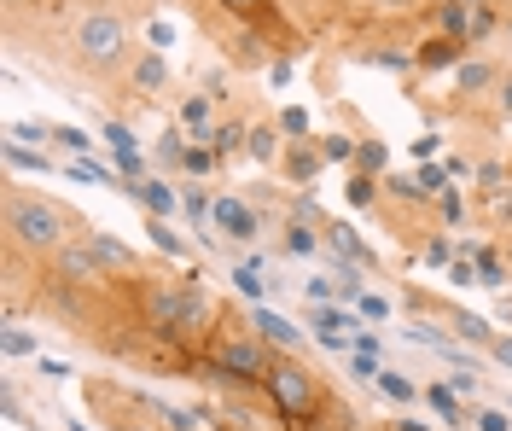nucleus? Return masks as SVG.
Instances as JSON below:
<instances>
[{
  "mask_svg": "<svg viewBox=\"0 0 512 431\" xmlns=\"http://www.w3.org/2000/svg\"><path fill=\"white\" fill-rule=\"evenodd\" d=\"M320 152H326V164H355V140L350 134H320Z\"/></svg>",
  "mask_w": 512,
  "mask_h": 431,
  "instance_id": "31",
  "label": "nucleus"
},
{
  "mask_svg": "<svg viewBox=\"0 0 512 431\" xmlns=\"http://www.w3.org/2000/svg\"><path fill=\"white\" fill-rule=\"evenodd\" d=\"M507 268H512V233H507Z\"/></svg>",
  "mask_w": 512,
  "mask_h": 431,
  "instance_id": "46",
  "label": "nucleus"
},
{
  "mask_svg": "<svg viewBox=\"0 0 512 431\" xmlns=\"http://www.w3.org/2000/svg\"><path fill=\"white\" fill-rule=\"evenodd\" d=\"M274 123H280V129L291 134V140H309V111H297V105H291V111H280Z\"/></svg>",
  "mask_w": 512,
  "mask_h": 431,
  "instance_id": "37",
  "label": "nucleus"
},
{
  "mask_svg": "<svg viewBox=\"0 0 512 431\" xmlns=\"http://www.w3.org/2000/svg\"><path fill=\"white\" fill-rule=\"evenodd\" d=\"M274 362V344L251 327V309L222 303V321L210 332V379H222L227 391H262Z\"/></svg>",
  "mask_w": 512,
  "mask_h": 431,
  "instance_id": "4",
  "label": "nucleus"
},
{
  "mask_svg": "<svg viewBox=\"0 0 512 431\" xmlns=\"http://www.w3.org/2000/svg\"><path fill=\"white\" fill-rule=\"evenodd\" d=\"M53 146H59V152H70V158H88V152H94L88 129H76V123H53Z\"/></svg>",
  "mask_w": 512,
  "mask_h": 431,
  "instance_id": "24",
  "label": "nucleus"
},
{
  "mask_svg": "<svg viewBox=\"0 0 512 431\" xmlns=\"http://www.w3.org/2000/svg\"><path fill=\"white\" fill-rule=\"evenodd\" d=\"M443 321H448V332H454L460 344H472V350H489V344H495V327H489L483 315H472V309H454V303H443Z\"/></svg>",
  "mask_w": 512,
  "mask_h": 431,
  "instance_id": "15",
  "label": "nucleus"
},
{
  "mask_svg": "<svg viewBox=\"0 0 512 431\" xmlns=\"http://www.w3.org/2000/svg\"><path fill=\"white\" fill-rule=\"evenodd\" d=\"M483 356H489L495 367H507V373H512V338H507V332H495V344H489Z\"/></svg>",
  "mask_w": 512,
  "mask_h": 431,
  "instance_id": "39",
  "label": "nucleus"
},
{
  "mask_svg": "<svg viewBox=\"0 0 512 431\" xmlns=\"http://www.w3.org/2000/svg\"><path fill=\"white\" fill-rule=\"evenodd\" d=\"M134 53H140L134 47V30H128V18L117 6H88L70 24V35H64V59H70L76 76H88V82H117V76H128Z\"/></svg>",
  "mask_w": 512,
  "mask_h": 431,
  "instance_id": "3",
  "label": "nucleus"
},
{
  "mask_svg": "<svg viewBox=\"0 0 512 431\" xmlns=\"http://www.w3.org/2000/svg\"><path fill=\"white\" fill-rule=\"evenodd\" d=\"M472 426H478V431H512V420H507V408H478V414H472Z\"/></svg>",
  "mask_w": 512,
  "mask_h": 431,
  "instance_id": "38",
  "label": "nucleus"
},
{
  "mask_svg": "<svg viewBox=\"0 0 512 431\" xmlns=\"http://www.w3.org/2000/svg\"><path fill=\"white\" fill-rule=\"evenodd\" d=\"M489 111H495L501 123H512V65L501 70V82H495V94H489Z\"/></svg>",
  "mask_w": 512,
  "mask_h": 431,
  "instance_id": "32",
  "label": "nucleus"
},
{
  "mask_svg": "<svg viewBox=\"0 0 512 431\" xmlns=\"http://www.w3.org/2000/svg\"><path fill=\"white\" fill-rule=\"evenodd\" d=\"M262 397L274 402V414H280L291 431H309L320 414H332V391H326V379H320L297 350H274L268 379H262Z\"/></svg>",
  "mask_w": 512,
  "mask_h": 431,
  "instance_id": "5",
  "label": "nucleus"
},
{
  "mask_svg": "<svg viewBox=\"0 0 512 431\" xmlns=\"http://www.w3.org/2000/svg\"><path fill=\"white\" fill-rule=\"evenodd\" d=\"M466 53H478V47H466V41H454V35H431L425 47H414V70H454Z\"/></svg>",
  "mask_w": 512,
  "mask_h": 431,
  "instance_id": "14",
  "label": "nucleus"
},
{
  "mask_svg": "<svg viewBox=\"0 0 512 431\" xmlns=\"http://www.w3.org/2000/svg\"><path fill=\"white\" fill-rule=\"evenodd\" d=\"M268 82H274V88H286V82H291V53H280V59L268 65Z\"/></svg>",
  "mask_w": 512,
  "mask_h": 431,
  "instance_id": "41",
  "label": "nucleus"
},
{
  "mask_svg": "<svg viewBox=\"0 0 512 431\" xmlns=\"http://www.w3.org/2000/svg\"><path fill=\"white\" fill-rule=\"evenodd\" d=\"M251 327L262 332V338H268L274 350H297V356H303V332H297V321H286L280 309H268V303H256V309H251Z\"/></svg>",
  "mask_w": 512,
  "mask_h": 431,
  "instance_id": "12",
  "label": "nucleus"
},
{
  "mask_svg": "<svg viewBox=\"0 0 512 431\" xmlns=\"http://www.w3.org/2000/svg\"><path fill=\"white\" fill-rule=\"evenodd\" d=\"M0 6H6V24L18 30V18H24V6H30V0H0Z\"/></svg>",
  "mask_w": 512,
  "mask_h": 431,
  "instance_id": "43",
  "label": "nucleus"
},
{
  "mask_svg": "<svg viewBox=\"0 0 512 431\" xmlns=\"http://www.w3.org/2000/svg\"><path fill=\"white\" fill-rule=\"evenodd\" d=\"M210 169H222V158H216V152H210L204 140H187V158H181V175H187V181H204Z\"/></svg>",
  "mask_w": 512,
  "mask_h": 431,
  "instance_id": "22",
  "label": "nucleus"
},
{
  "mask_svg": "<svg viewBox=\"0 0 512 431\" xmlns=\"http://www.w3.org/2000/svg\"><path fill=\"white\" fill-rule=\"evenodd\" d=\"M210 123H216V117H210V94H187V100H181V129L198 140Z\"/></svg>",
  "mask_w": 512,
  "mask_h": 431,
  "instance_id": "23",
  "label": "nucleus"
},
{
  "mask_svg": "<svg viewBox=\"0 0 512 431\" xmlns=\"http://www.w3.org/2000/svg\"><path fill=\"white\" fill-rule=\"evenodd\" d=\"M414 181H419V193H425V199H437V193H443V181H448V164H419Z\"/></svg>",
  "mask_w": 512,
  "mask_h": 431,
  "instance_id": "33",
  "label": "nucleus"
},
{
  "mask_svg": "<svg viewBox=\"0 0 512 431\" xmlns=\"http://www.w3.org/2000/svg\"><path fill=\"white\" fill-rule=\"evenodd\" d=\"M425 402H431V408H437V414H443V426H454V431H466L472 426V408H460V391H454V385H425Z\"/></svg>",
  "mask_w": 512,
  "mask_h": 431,
  "instance_id": "17",
  "label": "nucleus"
},
{
  "mask_svg": "<svg viewBox=\"0 0 512 431\" xmlns=\"http://www.w3.org/2000/svg\"><path fill=\"white\" fill-rule=\"evenodd\" d=\"M344 199H350V210H373V204L384 199V181L379 175H367V169H355L350 187H344Z\"/></svg>",
  "mask_w": 512,
  "mask_h": 431,
  "instance_id": "21",
  "label": "nucleus"
},
{
  "mask_svg": "<svg viewBox=\"0 0 512 431\" xmlns=\"http://www.w3.org/2000/svg\"><path fill=\"white\" fill-rule=\"evenodd\" d=\"M320 164H326V152H320V134L315 140H286V152H280V175H286V187H309L320 175Z\"/></svg>",
  "mask_w": 512,
  "mask_h": 431,
  "instance_id": "9",
  "label": "nucleus"
},
{
  "mask_svg": "<svg viewBox=\"0 0 512 431\" xmlns=\"http://www.w3.org/2000/svg\"><path fill=\"white\" fill-rule=\"evenodd\" d=\"M0 233H6L12 251L47 263L59 245H70L76 233H88V222H82L70 204L47 199V193H35L24 181H6V187H0Z\"/></svg>",
  "mask_w": 512,
  "mask_h": 431,
  "instance_id": "2",
  "label": "nucleus"
},
{
  "mask_svg": "<svg viewBox=\"0 0 512 431\" xmlns=\"http://www.w3.org/2000/svg\"><path fill=\"white\" fill-rule=\"evenodd\" d=\"M227 280L239 286V298H251V303H262V292H268V280H262V268H256V263L227 268Z\"/></svg>",
  "mask_w": 512,
  "mask_h": 431,
  "instance_id": "25",
  "label": "nucleus"
},
{
  "mask_svg": "<svg viewBox=\"0 0 512 431\" xmlns=\"http://www.w3.org/2000/svg\"><path fill=\"white\" fill-rule=\"evenodd\" d=\"M123 82H128V100H134V94H163V88H169V65H163L158 47L134 53V65H128Z\"/></svg>",
  "mask_w": 512,
  "mask_h": 431,
  "instance_id": "11",
  "label": "nucleus"
},
{
  "mask_svg": "<svg viewBox=\"0 0 512 431\" xmlns=\"http://www.w3.org/2000/svg\"><path fill=\"white\" fill-rule=\"evenodd\" d=\"M210 222H216V233H227L233 245H256V239H262V216H256L239 193H216V204H210Z\"/></svg>",
  "mask_w": 512,
  "mask_h": 431,
  "instance_id": "6",
  "label": "nucleus"
},
{
  "mask_svg": "<svg viewBox=\"0 0 512 431\" xmlns=\"http://www.w3.org/2000/svg\"><path fill=\"white\" fill-rule=\"evenodd\" d=\"M280 152H286V129H280V123H251L245 158H251V164H280Z\"/></svg>",
  "mask_w": 512,
  "mask_h": 431,
  "instance_id": "16",
  "label": "nucleus"
},
{
  "mask_svg": "<svg viewBox=\"0 0 512 431\" xmlns=\"http://www.w3.org/2000/svg\"><path fill=\"white\" fill-rule=\"evenodd\" d=\"M70 431H88V426H82V420H70Z\"/></svg>",
  "mask_w": 512,
  "mask_h": 431,
  "instance_id": "47",
  "label": "nucleus"
},
{
  "mask_svg": "<svg viewBox=\"0 0 512 431\" xmlns=\"http://www.w3.org/2000/svg\"><path fill=\"white\" fill-rule=\"evenodd\" d=\"M146 233H152V245H158V251H169V257H187V239H181V233H169V222H163V216H146Z\"/></svg>",
  "mask_w": 512,
  "mask_h": 431,
  "instance_id": "28",
  "label": "nucleus"
},
{
  "mask_svg": "<svg viewBox=\"0 0 512 431\" xmlns=\"http://www.w3.org/2000/svg\"><path fill=\"white\" fill-rule=\"evenodd\" d=\"M0 356H6V362H18V356H35V338L18 327V321H6V327H0Z\"/></svg>",
  "mask_w": 512,
  "mask_h": 431,
  "instance_id": "26",
  "label": "nucleus"
},
{
  "mask_svg": "<svg viewBox=\"0 0 512 431\" xmlns=\"http://www.w3.org/2000/svg\"><path fill=\"white\" fill-rule=\"evenodd\" d=\"M187 12L239 70H268L274 53H297V30L286 24L280 0H187Z\"/></svg>",
  "mask_w": 512,
  "mask_h": 431,
  "instance_id": "1",
  "label": "nucleus"
},
{
  "mask_svg": "<svg viewBox=\"0 0 512 431\" xmlns=\"http://www.w3.org/2000/svg\"><path fill=\"white\" fill-rule=\"evenodd\" d=\"M6 140H24V146H53V123H6Z\"/></svg>",
  "mask_w": 512,
  "mask_h": 431,
  "instance_id": "29",
  "label": "nucleus"
},
{
  "mask_svg": "<svg viewBox=\"0 0 512 431\" xmlns=\"http://www.w3.org/2000/svg\"><path fill=\"white\" fill-rule=\"evenodd\" d=\"M35 373H47V379H70V367L53 362V356H41V362H35Z\"/></svg>",
  "mask_w": 512,
  "mask_h": 431,
  "instance_id": "42",
  "label": "nucleus"
},
{
  "mask_svg": "<svg viewBox=\"0 0 512 431\" xmlns=\"http://www.w3.org/2000/svg\"><path fill=\"white\" fill-rule=\"evenodd\" d=\"M350 420H355L350 408H338V414H332V426H338V431H350ZM315 431H320V426H315Z\"/></svg>",
  "mask_w": 512,
  "mask_h": 431,
  "instance_id": "45",
  "label": "nucleus"
},
{
  "mask_svg": "<svg viewBox=\"0 0 512 431\" xmlns=\"http://www.w3.org/2000/svg\"><path fill=\"white\" fill-rule=\"evenodd\" d=\"M88 245H94V257H99V268H105V280H117V274H128V280H134V274H140V251H134V245H123V239H117V233H105V228H88Z\"/></svg>",
  "mask_w": 512,
  "mask_h": 431,
  "instance_id": "8",
  "label": "nucleus"
},
{
  "mask_svg": "<svg viewBox=\"0 0 512 431\" xmlns=\"http://www.w3.org/2000/svg\"><path fill=\"white\" fill-rule=\"evenodd\" d=\"M123 199H134L146 216H163V222H169V216L181 210V187H169L163 175H146V181H134V187H128Z\"/></svg>",
  "mask_w": 512,
  "mask_h": 431,
  "instance_id": "10",
  "label": "nucleus"
},
{
  "mask_svg": "<svg viewBox=\"0 0 512 431\" xmlns=\"http://www.w3.org/2000/svg\"><path fill=\"white\" fill-rule=\"evenodd\" d=\"M198 140H204V146H210L222 164H233V158L245 152V140H251V123H245V117H227V123H210Z\"/></svg>",
  "mask_w": 512,
  "mask_h": 431,
  "instance_id": "13",
  "label": "nucleus"
},
{
  "mask_svg": "<svg viewBox=\"0 0 512 431\" xmlns=\"http://www.w3.org/2000/svg\"><path fill=\"white\" fill-rule=\"evenodd\" d=\"M291 222H309V228H326V216H320V204L309 199V193H297V199H291V210H286Z\"/></svg>",
  "mask_w": 512,
  "mask_h": 431,
  "instance_id": "34",
  "label": "nucleus"
},
{
  "mask_svg": "<svg viewBox=\"0 0 512 431\" xmlns=\"http://www.w3.org/2000/svg\"><path fill=\"white\" fill-rule=\"evenodd\" d=\"M501 70L495 59H483V53H466L460 65H454V105H478L495 94V82H501Z\"/></svg>",
  "mask_w": 512,
  "mask_h": 431,
  "instance_id": "7",
  "label": "nucleus"
},
{
  "mask_svg": "<svg viewBox=\"0 0 512 431\" xmlns=\"http://www.w3.org/2000/svg\"><path fill=\"white\" fill-rule=\"evenodd\" d=\"M0 158H6L12 175H24V169H30V175H47V169H53L47 146H24V140H6V146H0Z\"/></svg>",
  "mask_w": 512,
  "mask_h": 431,
  "instance_id": "18",
  "label": "nucleus"
},
{
  "mask_svg": "<svg viewBox=\"0 0 512 431\" xmlns=\"http://www.w3.org/2000/svg\"><path fill=\"white\" fill-rule=\"evenodd\" d=\"M384 164H390V146H384V140H373V134H367V140L355 146V169H367V175H384Z\"/></svg>",
  "mask_w": 512,
  "mask_h": 431,
  "instance_id": "27",
  "label": "nucleus"
},
{
  "mask_svg": "<svg viewBox=\"0 0 512 431\" xmlns=\"http://www.w3.org/2000/svg\"><path fill=\"white\" fill-rule=\"evenodd\" d=\"M419 257H425V263H431V268H448V263H454V257H460V251H454V239H448V233H431Z\"/></svg>",
  "mask_w": 512,
  "mask_h": 431,
  "instance_id": "30",
  "label": "nucleus"
},
{
  "mask_svg": "<svg viewBox=\"0 0 512 431\" xmlns=\"http://www.w3.org/2000/svg\"><path fill=\"white\" fill-rule=\"evenodd\" d=\"M507 408H512V397H507Z\"/></svg>",
  "mask_w": 512,
  "mask_h": 431,
  "instance_id": "49",
  "label": "nucleus"
},
{
  "mask_svg": "<svg viewBox=\"0 0 512 431\" xmlns=\"http://www.w3.org/2000/svg\"><path fill=\"white\" fill-rule=\"evenodd\" d=\"M355 315H361V321H390V298H379V292H361V298H355Z\"/></svg>",
  "mask_w": 512,
  "mask_h": 431,
  "instance_id": "35",
  "label": "nucleus"
},
{
  "mask_svg": "<svg viewBox=\"0 0 512 431\" xmlns=\"http://www.w3.org/2000/svg\"><path fill=\"white\" fill-rule=\"evenodd\" d=\"M507 35H512V18H507Z\"/></svg>",
  "mask_w": 512,
  "mask_h": 431,
  "instance_id": "48",
  "label": "nucleus"
},
{
  "mask_svg": "<svg viewBox=\"0 0 512 431\" xmlns=\"http://www.w3.org/2000/svg\"><path fill=\"white\" fill-rule=\"evenodd\" d=\"M437 216H443L448 228H460V222H466V199H460V193H448V187H443V193H437Z\"/></svg>",
  "mask_w": 512,
  "mask_h": 431,
  "instance_id": "36",
  "label": "nucleus"
},
{
  "mask_svg": "<svg viewBox=\"0 0 512 431\" xmlns=\"http://www.w3.org/2000/svg\"><path fill=\"white\" fill-rule=\"evenodd\" d=\"M367 6H379V12H425L431 0H367Z\"/></svg>",
  "mask_w": 512,
  "mask_h": 431,
  "instance_id": "40",
  "label": "nucleus"
},
{
  "mask_svg": "<svg viewBox=\"0 0 512 431\" xmlns=\"http://www.w3.org/2000/svg\"><path fill=\"white\" fill-rule=\"evenodd\" d=\"M280 251H286V257H320L326 245H320V228L291 222V216H286V228H280Z\"/></svg>",
  "mask_w": 512,
  "mask_h": 431,
  "instance_id": "20",
  "label": "nucleus"
},
{
  "mask_svg": "<svg viewBox=\"0 0 512 431\" xmlns=\"http://www.w3.org/2000/svg\"><path fill=\"white\" fill-rule=\"evenodd\" d=\"M390 431H431V426H425V420H414V408H408V414H402V420H396Z\"/></svg>",
  "mask_w": 512,
  "mask_h": 431,
  "instance_id": "44",
  "label": "nucleus"
},
{
  "mask_svg": "<svg viewBox=\"0 0 512 431\" xmlns=\"http://www.w3.org/2000/svg\"><path fill=\"white\" fill-rule=\"evenodd\" d=\"M373 385H379V391L396 402V408H419V402H425V391H419L402 367H379V379H373Z\"/></svg>",
  "mask_w": 512,
  "mask_h": 431,
  "instance_id": "19",
  "label": "nucleus"
}]
</instances>
